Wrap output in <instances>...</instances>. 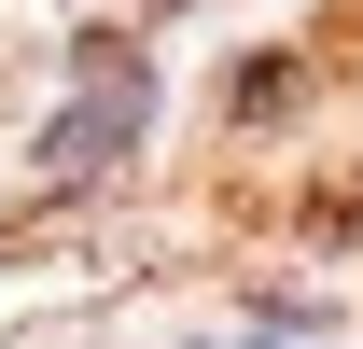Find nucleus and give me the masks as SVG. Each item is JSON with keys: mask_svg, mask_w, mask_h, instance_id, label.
<instances>
[{"mask_svg": "<svg viewBox=\"0 0 363 349\" xmlns=\"http://www.w3.org/2000/svg\"><path fill=\"white\" fill-rule=\"evenodd\" d=\"M126 126H140V56H98V98L56 126V154H43V168H70V182H84V168H112V154H126Z\"/></svg>", "mask_w": 363, "mask_h": 349, "instance_id": "1", "label": "nucleus"}, {"mask_svg": "<svg viewBox=\"0 0 363 349\" xmlns=\"http://www.w3.org/2000/svg\"><path fill=\"white\" fill-rule=\"evenodd\" d=\"M279 112H308V56H252L238 70V126H279Z\"/></svg>", "mask_w": 363, "mask_h": 349, "instance_id": "2", "label": "nucleus"}]
</instances>
